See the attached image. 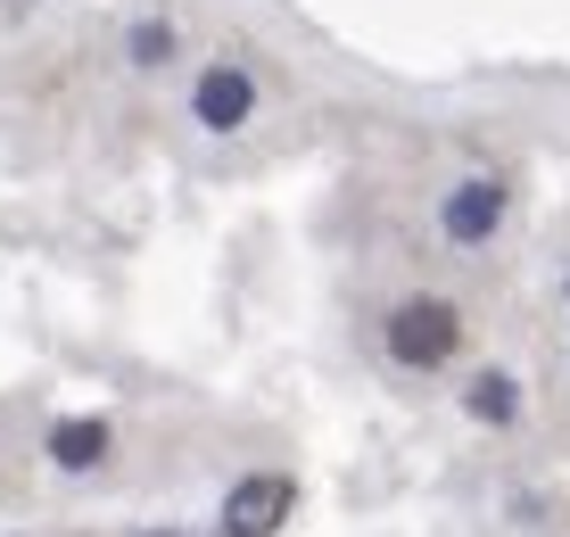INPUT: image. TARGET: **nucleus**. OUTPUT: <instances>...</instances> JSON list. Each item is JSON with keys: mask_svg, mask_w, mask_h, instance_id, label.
Returning <instances> with one entry per match:
<instances>
[{"mask_svg": "<svg viewBox=\"0 0 570 537\" xmlns=\"http://www.w3.org/2000/svg\"><path fill=\"white\" fill-rule=\"evenodd\" d=\"M381 348H389V364H405V372L455 364V348H463L455 297H397V306H389V323H381Z\"/></svg>", "mask_w": 570, "mask_h": 537, "instance_id": "obj_1", "label": "nucleus"}, {"mask_svg": "<svg viewBox=\"0 0 570 537\" xmlns=\"http://www.w3.org/2000/svg\"><path fill=\"white\" fill-rule=\"evenodd\" d=\"M125 58H132V67H141V75L174 67V58H183V26H174V17H157V9L125 17Z\"/></svg>", "mask_w": 570, "mask_h": 537, "instance_id": "obj_6", "label": "nucleus"}, {"mask_svg": "<svg viewBox=\"0 0 570 537\" xmlns=\"http://www.w3.org/2000/svg\"><path fill=\"white\" fill-rule=\"evenodd\" d=\"M42 455H50V471H100L116 455V430L100 422V413H67V422H50Z\"/></svg>", "mask_w": 570, "mask_h": 537, "instance_id": "obj_5", "label": "nucleus"}, {"mask_svg": "<svg viewBox=\"0 0 570 537\" xmlns=\"http://www.w3.org/2000/svg\"><path fill=\"white\" fill-rule=\"evenodd\" d=\"M463 413H471V422H488V430H513L521 422V381H513V372H471Z\"/></svg>", "mask_w": 570, "mask_h": 537, "instance_id": "obj_7", "label": "nucleus"}, {"mask_svg": "<svg viewBox=\"0 0 570 537\" xmlns=\"http://www.w3.org/2000/svg\"><path fill=\"white\" fill-rule=\"evenodd\" d=\"M149 537H190V529H149Z\"/></svg>", "mask_w": 570, "mask_h": 537, "instance_id": "obj_8", "label": "nucleus"}, {"mask_svg": "<svg viewBox=\"0 0 570 537\" xmlns=\"http://www.w3.org/2000/svg\"><path fill=\"white\" fill-rule=\"evenodd\" d=\"M190 125H199L207 141H232V133L257 125V67H248L240 50L207 58V67L190 75Z\"/></svg>", "mask_w": 570, "mask_h": 537, "instance_id": "obj_2", "label": "nucleus"}, {"mask_svg": "<svg viewBox=\"0 0 570 537\" xmlns=\"http://www.w3.org/2000/svg\"><path fill=\"white\" fill-rule=\"evenodd\" d=\"M504 207H513V183H504V174H463V183L439 198V232L455 248H488L504 232Z\"/></svg>", "mask_w": 570, "mask_h": 537, "instance_id": "obj_3", "label": "nucleus"}, {"mask_svg": "<svg viewBox=\"0 0 570 537\" xmlns=\"http://www.w3.org/2000/svg\"><path fill=\"white\" fill-rule=\"evenodd\" d=\"M289 505H298V488L282 471H257V480H240L224 496V537H273L289 521Z\"/></svg>", "mask_w": 570, "mask_h": 537, "instance_id": "obj_4", "label": "nucleus"}]
</instances>
